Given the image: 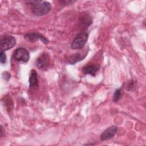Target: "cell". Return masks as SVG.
Listing matches in <instances>:
<instances>
[{"instance_id": "16", "label": "cell", "mask_w": 146, "mask_h": 146, "mask_svg": "<svg viewBox=\"0 0 146 146\" xmlns=\"http://www.w3.org/2000/svg\"><path fill=\"white\" fill-rule=\"evenodd\" d=\"M3 128H2V127L1 126V136L2 137V134H3Z\"/></svg>"}, {"instance_id": "10", "label": "cell", "mask_w": 146, "mask_h": 146, "mask_svg": "<svg viewBox=\"0 0 146 146\" xmlns=\"http://www.w3.org/2000/svg\"><path fill=\"white\" fill-rule=\"evenodd\" d=\"M29 83L30 89L34 90L38 88V80L37 78V74L34 70L31 71V73L29 77Z\"/></svg>"}, {"instance_id": "8", "label": "cell", "mask_w": 146, "mask_h": 146, "mask_svg": "<svg viewBox=\"0 0 146 146\" xmlns=\"http://www.w3.org/2000/svg\"><path fill=\"white\" fill-rule=\"evenodd\" d=\"M100 66L98 64H88L85 66L83 69V72L85 74H90L95 76L96 72L99 70Z\"/></svg>"}, {"instance_id": "12", "label": "cell", "mask_w": 146, "mask_h": 146, "mask_svg": "<svg viewBox=\"0 0 146 146\" xmlns=\"http://www.w3.org/2000/svg\"><path fill=\"white\" fill-rule=\"evenodd\" d=\"M122 90L121 88H117L115 90L114 94H113V102H117L121 98L122 96Z\"/></svg>"}, {"instance_id": "5", "label": "cell", "mask_w": 146, "mask_h": 146, "mask_svg": "<svg viewBox=\"0 0 146 146\" xmlns=\"http://www.w3.org/2000/svg\"><path fill=\"white\" fill-rule=\"evenodd\" d=\"M25 38L26 40L30 42H34L39 39L45 44H47L48 42V40L44 36L38 33H27L25 35Z\"/></svg>"}, {"instance_id": "2", "label": "cell", "mask_w": 146, "mask_h": 146, "mask_svg": "<svg viewBox=\"0 0 146 146\" xmlns=\"http://www.w3.org/2000/svg\"><path fill=\"white\" fill-rule=\"evenodd\" d=\"M88 37V34L86 33H80L78 34L71 43V48L73 50H78L82 48L86 44Z\"/></svg>"}, {"instance_id": "9", "label": "cell", "mask_w": 146, "mask_h": 146, "mask_svg": "<svg viewBox=\"0 0 146 146\" xmlns=\"http://www.w3.org/2000/svg\"><path fill=\"white\" fill-rule=\"evenodd\" d=\"M87 55V53L83 54L80 53H76L72 54L68 56L67 59V63L70 64H74L76 63L83 60Z\"/></svg>"}, {"instance_id": "15", "label": "cell", "mask_w": 146, "mask_h": 146, "mask_svg": "<svg viewBox=\"0 0 146 146\" xmlns=\"http://www.w3.org/2000/svg\"><path fill=\"white\" fill-rule=\"evenodd\" d=\"M3 74L5 75V76H4L5 78H4V79H5L6 80H7L6 78H7V80H9V79H10V75H9V73H7V72H3Z\"/></svg>"}, {"instance_id": "13", "label": "cell", "mask_w": 146, "mask_h": 146, "mask_svg": "<svg viewBox=\"0 0 146 146\" xmlns=\"http://www.w3.org/2000/svg\"><path fill=\"white\" fill-rule=\"evenodd\" d=\"M6 61V56L4 51H1L0 53V62L1 64L5 63Z\"/></svg>"}, {"instance_id": "11", "label": "cell", "mask_w": 146, "mask_h": 146, "mask_svg": "<svg viewBox=\"0 0 146 146\" xmlns=\"http://www.w3.org/2000/svg\"><path fill=\"white\" fill-rule=\"evenodd\" d=\"M80 22L84 27L87 28L92 23V19L88 15L85 14L80 18Z\"/></svg>"}, {"instance_id": "7", "label": "cell", "mask_w": 146, "mask_h": 146, "mask_svg": "<svg viewBox=\"0 0 146 146\" xmlns=\"http://www.w3.org/2000/svg\"><path fill=\"white\" fill-rule=\"evenodd\" d=\"M117 130V127L115 125H112L108 128L102 133L100 135V140L102 141H106L111 139L116 134Z\"/></svg>"}, {"instance_id": "4", "label": "cell", "mask_w": 146, "mask_h": 146, "mask_svg": "<svg viewBox=\"0 0 146 146\" xmlns=\"http://www.w3.org/2000/svg\"><path fill=\"white\" fill-rule=\"evenodd\" d=\"M13 58L18 62L27 63L29 61L30 55L29 51L24 48H18L13 52Z\"/></svg>"}, {"instance_id": "1", "label": "cell", "mask_w": 146, "mask_h": 146, "mask_svg": "<svg viewBox=\"0 0 146 146\" xmlns=\"http://www.w3.org/2000/svg\"><path fill=\"white\" fill-rule=\"evenodd\" d=\"M31 5V12L36 16H42L48 14L51 9V4L47 1H28Z\"/></svg>"}, {"instance_id": "3", "label": "cell", "mask_w": 146, "mask_h": 146, "mask_svg": "<svg viewBox=\"0 0 146 146\" xmlns=\"http://www.w3.org/2000/svg\"><path fill=\"white\" fill-rule=\"evenodd\" d=\"M16 43L15 39L11 35H5L1 38L0 40L1 51H5L13 48Z\"/></svg>"}, {"instance_id": "14", "label": "cell", "mask_w": 146, "mask_h": 146, "mask_svg": "<svg viewBox=\"0 0 146 146\" xmlns=\"http://www.w3.org/2000/svg\"><path fill=\"white\" fill-rule=\"evenodd\" d=\"M136 82H134L133 80H131L128 86V90H132L135 87V85H136Z\"/></svg>"}, {"instance_id": "6", "label": "cell", "mask_w": 146, "mask_h": 146, "mask_svg": "<svg viewBox=\"0 0 146 146\" xmlns=\"http://www.w3.org/2000/svg\"><path fill=\"white\" fill-rule=\"evenodd\" d=\"M36 66L38 68H44L50 64V58L47 54L44 53L40 55L36 60Z\"/></svg>"}]
</instances>
